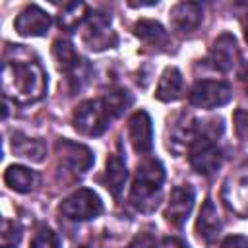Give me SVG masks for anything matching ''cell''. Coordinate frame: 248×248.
Segmentation results:
<instances>
[{"instance_id": "obj_1", "label": "cell", "mask_w": 248, "mask_h": 248, "mask_svg": "<svg viewBox=\"0 0 248 248\" xmlns=\"http://www.w3.org/2000/svg\"><path fill=\"white\" fill-rule=\"evenodd\" d=\"M2 89L8 99L17 105H31L45 97L46 93V74L37 60L6 58L2 68Z\"/></svg>"}, {"instance_id": "obj_2", "label": "cell", "mask_w": 248, "mask_h": 248, "mask_svg": "<svg viewBox=\"0 0 248 248\" xmlns=\"http://www.w3.org/2000/svg\"><path fill=\"white\" fill-rule=\"evenodd\" d=\"M163 180H165V169L157 159H147L141 165H138L130 192V202L134 203V207L143 213L153 211L159 203Z\"/></svg>"}, {"instance_id": "obj_3", "label": "cell", "mask_w": 248, "mask_h": 248, "mask_svg": "<svg viewBox=\"0 0 248 248\" xmlns=\"http://www.w3.org/2000/svg\"><path fill=\"white\" fill-rule=\"evenodd\" d=\"M110 120H112V116H110L107 105L103 103V99L83 101L76 107V110L72 114V124H74L76 132H79L81 136H91V138L105 134Z\"/></svg>"}, {"instance_id": "obj_4", "label": "cell", "mask_w": 248, "mask_h": 248, "mask_svg": "<svg viewBox=\"0 0 248 248\" xmlns=\"http://www.w3.org/2000/svg\"><path fill=\"white\" fill-rule=\"evenodd\" d=\"M188 157H190V165L194 167V170H198L200 174H213L223 161L221 149L215 143V138L209 136L205 132V126L200 124V134L194 138V141L188 147Z\"/></svg>"}, {"instance_id": "obj_5", "label": "cell", "mask_w": 248, "mask_h": 248, "mask_svg": "<svg viewBox=\"0 0 248 248\" xmlns=\"http://www.w3.org/2000/svg\"><path fill=\"white\" fill-rule=\"evenodd\" d=\"M60 213L72 221H89L103 213L101 198L89 188H78L60 203Z\"/></svg>"}, {"instance_id": "obj_6", "label": "cell", "mask_w": 248, "mask_h": 248, "mask_svg": "<svg viewBox=\"0 0 248 248\" xmlns=\"http://www.w3.org/2000/svg\"><path fill=\"white\" fill-rule=\"evenodd\" d=\"M190 103L200 108H217L227 105L232 99L231 85L225 81H213V79H202L198 81L188 95Z\"/></svg>"}, {"instance_id": "obj_7", "label": "cell", "mask_w": 248, "mask_h": 248, "mask_svg": "<svg viewBox=\"0 0 248 248\" xmlns=\"http://www.w3.org/2000/svg\"><path fill=\"white\" fill-rule=\"evenodd\" d=\"M83 43L91 50H105L112 48L118 43L116 33L110 29V16L103 12H93L87 17V29L83 33Z\"/></svg>"}, {"instance_id": "obj_8", "label": "cell", "mask_w": 248, "mask_h": 248, "mask_svg": "<svg viewBox=\"0 0 248 248\" xmlns=\"http://www.w3.org/2000/svg\"><path fill=\"white\" fill-rule=\"evenodd\" d=\"M56 155L60 159V163L72 170V172H85L91 169V165L95 163V157H93V151L81 143H76V141H70L66 138L58 140L56 145Z\"/></svg>"}, {"instance_id": "obj_9", "label": "cell", "mask_w": 248, "mask_h": 248, "mask_svg": "<svg viewBox=\"0 0 248 248\" xmlns=\"http://www.w3.org/2000/svg\"><path fill=\"white\" fill-rule=\"evenodd\" d=\"M52 25V17L43 8L29 4L14 19V29L21 37H43Z\"/></svg>"}, {"instance_id": "obj_10", "label": "cell", "mask_w": 248, "mask_h": 248, "mask_svg": "<svg viewBox=\"0 0 248 248\" xmlns=\"http://www.w3.org/2000/svg\"><path fill=\"white\" fill-rule=\"evenodd\" d=\"M194 200H196V194H194L192 186H188V184L174 186L170 190V196H169V203H167V209H165V219L174 227H182L186 223L188 215L192 213Z\"/></svg>"}, {"instance_id": "obj_11", "label": "cell", "mask_w": 248, "mask_h": 248, "mask_svg": "<svg viewBox=\"0 0 248 248\" xmlns=\"http://www.w3.org/2000/svg\"><path fill=\"white\" fill-rule=\"evenodd\" d=\"M128 136L136 153L145 155L153 147V124L145 110H136L128 120Z\"/></svg>"}, {"instance_id": "obj_12", "label": "cell", "mask_w": 248, "mask_h": 248, "mask_svg": "<svg viewBox=\"0 0 248 248\" xmlns=\"http://www.w3.org/2000/svg\"><path fill=\"white\" fill-rule=\"evenodd\" d=\"M203 19V8L200 2H178L170 10V25L182 35L194 33Z\"/></svg>"}, {"instance_id": "obj_13", "label": "cell", "mask_w": 248, "mask_h": 248, "mask_svg": "<svg viewBox=\"0 0 248 248\" xmlns=\"http://www.w3.org/2000/svg\"><path fill=\"white\" fill-rule=\"evenodd\" d=\"M209 60L213 64V68H217L219 72H231L238 60V46H236V39L231 33H223L215 39L211 52H209Z\"/></svg>"}, {"instance_id": "obj_14", "label": "cell", "mask_w": 248, "mask_h": 248, "mask_svg": "<svg viewBox=\"0 0 248 248\" xmlns=\"http://www.w3.org/2000/svg\"><path fill=\"white\" fill-rule=\"evenodd\" d=\"M12 151L21 157V159H27L31 163H41L46 155V145L37 140V138H29L21 132H14L12 136Z\"/></svg>"}, {"instance_id": "obj_15", "label": "cell", "mask_w": 248, "mask_h": 248, "mask_svg": "<svg viewBox=\"0 0 248 248\" xmlns=\"http://www.w3.org/2000/svg\"><path fill=\"white\" fill-rule=\"evenodd\" d=\"M4 182L12 190L19 194H27L39 186V174L23 165H10L4 172Z\"/></svg>"}, {"instance_id": "obj_16", "label": "cell", "mask_w": 248, "mask_h": 248, "mask_svg": "<svg viewBox=\"0 0 248 248\" xmlns=\"http://www.w3.org/2000/svg\"><path fill=\"white\" fill-rule=\"evenodd\" d=\"M196 231H198V236L205 244H211L217 238L219 231H221V221H219L217 209H215V205L209 198L202 205V211H200V217H198V223H196Z\"/></svg>"}, {"instance_id": "obj_17", "label": "cell", "mask_w": 248, "mask_h": 248, "mask_svg": "<svg viewBox=\"0 0 248 248\" xmlns=\"http://www.w3.org/2000/svg\"><path fill=\"white\" fill-rule=\"evenodd\" d=\"M182 74L178 68L170 66L167 68L161 78H159V83H157V89H155V97L163 103H170V101H176L180 95H182Z\"/></svg>"}, {"instance_id": "obj_18", "label": "cell", "mask_w": 248, "mask_h": 248, "mask_svg": "<svg viewBox=\"0 0 248 248\" xmlns=\"http://www.w3.org/2000/svg\"><path fill=\"white\" fill-rule=\"evenodd\" d=\"M128 178V170H126V163L116 155H108L107 159V169H105V186L112 196H120L124 184Z\"/></svg>"}, {"instance_id": "obj_19", "label": "cell", "mask_w": 248, "mask_h": 248, "mask_svg": "<svg viewBox=\"0 0 248 248\" xmlns=\"http://www.w3.org/2000/svg\"><path fill=\"white\" fill-rule=\"evenodd\" d=\"M134 35L140 41H143L151 46H167L169 41H170L165 27L159 21H153V19H140L134 25Z\"/></svg>"}, {"instance_id": "obj_20", "label": "cell", "mask_w": 248, "mask_h": 248, "mask_svg": "<svg viewBox=\"0 0 248 248\" xmlns=\"http://www.w3.org/2000/svg\"><path fill=\"white\" fill-rule=\"evenodd\" d=\"M87 17H89L87 4H83V2H70V4H66L60 10V14H58V25L64 31H74L83 21H87Z\"/></svg>"}, {"instance_id": "obj_21", "label": "cell", "mask_w": 248, "mask_h": 248, "mask_svg": "<svg viewBox=\"0 0 248 248\" xmlns=\"http://www.w3.org/2000/svg\"><path fill=\"white\" fill-rule=\"evenodd\" d=\"M52 56H54V60H56V66H58L64 74H66L68 70H72V68L81 60V56L74 50L72 43L66 41V39H56V41H54V45H52Z\"/></svg>"}, {"instance_id": "obj_22", "label": "cell", "mask_w": 248, "mask_h": 248, "mask_svg": "<svg viewBox=\"0 0 248 248\" xmlns=\"http://www.w3.org/2000/svg\"><path fill=\"white\" fill-rule=\"evenodd\" d=\"M103 103L107 105L110 116L116 118L132 105V97H130V93L126 89H114V91H110V93H107L103 97Z\"/></svg>"}, {"instance_id": "obj_23", "label": "cell", "mask_w": 248, "mask_h": 248, "mask_svg": "<svg viewBox=\"0 0 248 248\" xmlns=\"http://www.w3.org/2000/svg\"><path fill=\"white\" fill-rule=\"evenodd\" d=\"M66 76H68V83H70L72 91H79V89H83V85L91 78V66L85 58H81L72 70L66 72Z\"/></svg>"}, {"instance_id": "obj_24", "label": "cell", "mask_w": 248, "mask_h": 248, "mask_svg": "<svg viewBox=\"0 0 248 248\" xmlns=\"http://www.w3.org/2000/svg\"><path fill=\"white\" fill-rule=\"evenodd\" d=\"M29 248H60L58 244V236L54 234V231L46 225H41L37 229V232L31 238V246Z\"/></svg>"}, {"instance_id": "obj_25", "label": "cell", "mask_w": 248, "mask_h": 248, "mask_svg": "<svg viewBox=\"0 0 248 248\" xmlns=\"http://www.w3.org/2000/svg\"><path fill=\"white\" fill-rule=\"evenodd\" d=\"M21 240V229L14 221L4 219L2 221V232H0V242L2 248H16Z\"/></svg>"}, {"instance_id": "obj_26", "label": "cell", "mask_w": 248, "mask_h": 248, "mask_svg": "<svg viewBox=\"0 0 248 248\" xmlns=\"http://www.w3.org/2000/svg\"><path fill=\"white\" fill-rule=\"evenodd\" d=\"M234 130L242 141H248V110L238 108L234 112Z\"/></svg>"}, {"instance_id": "obj_27", "label": "cell", "mask_w": 248, "mask_h": 248, "mask_svg": "<svg viewBox=\"0 0 248 248\" xmlns=\"http://www.w3.org/2000/svg\"><path fill=\"white\" fill-rule=\"evenodd\" d=\"M219 248H248V238L240 234H232V236H227Z\"/></svg>"}, {"instance_id": "obj_28", "label": "cell", "mask_w": 248, "mask_h": 248, "mask_svg": "<svg viewBox=\"0 0 248 248\" xmlns=\"http://www.w3.org/2000/svg\"><path fill=\"white\" fill-rule=\"evenodd\" d=\"M128 248H157V244L149 234H140L134 238V242Z\"/></svg>"}, {"instance_id": "obj_29", "label": "cell", "mask_w": 248, "mask_h": 248, "mask_svg": "<svg viewBox=\"0 0 248 248\" xmlns=\"http://www.w3.org/2000/svg\"><path fill=\"white\" fill-rule=\"evenodd\" d=\"M157 248H188V244L176 236H165Z\"/></svg>"}, {"instance_id": "obj_30", "label": "cell", "mask_w": 248, "mask_h": 248, "mask_svg": "<svg viewBox=\"0 0 248 248\" xmlns=\"http://www.w3.org/2000/svg\"><path fill=\"white\" fill-rule=\"evenodd\" d=\"M242 27H244V37H246V43H248V16H246V19H244Z\"/></svg>"}]
</instances>
